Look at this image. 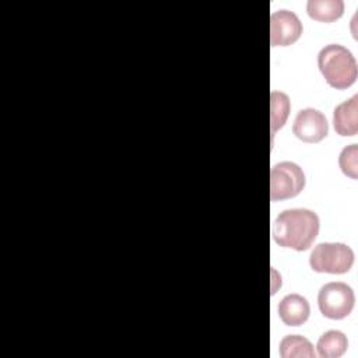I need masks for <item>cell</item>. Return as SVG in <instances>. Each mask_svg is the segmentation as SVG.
Here are the masks:
<instances>
[{
	"label": "cell",
	"instance_id": "obj_4",
	"mask_svg": "<svg viewBox=\"0 0 358 358\" xmlns=\"http://www.w3.org/2000/svg\"><path fill=\"white\" fill-rule=\"evenodd\" d=\"M355 302L352 288L341 281L324 284L317 294V306L324 317L340 320L347 317Z\"/></svg>",
	"mask_w": 358,
	"mask_h": 358
},
{
	"label": "cell",
	"instance_id": "obj_7",
	"mask_svg": "<svg viewBox=\"0 0 358 358\" xmlns=\"http://www.w3.org/2000/svg\"><path fill=\"white\" fill-rule=\"evenodd\" d=\"M292 133L305 143H319L329 133L326 116L313 108L301 109L294 119Z\"/></svg>",
	"mask_w": 358,
	"mask_h": 358
},
{
	"label": "cell",
	"instance_id": "obj_2",
	"mask_svg": "<svg viewBox=\"0 0 358 358\" xmlns=\"http://www.w3.org/2000/svg\"><path fill=\"white\" fill-rule=\"evenodd\" d=\"M317 67L326 83L336 90L351 87L358 74L357 60L351 50L338 43H330L317 53Z\"/></svg>",
	"mask_w": 358,
	"mask_h": 358
},
{
	"label": "cell",
	"instance_id": "obj_6",
	"mask_svg": "<svg viewBox=\"0 0 358 358\" xmlns=\"http://www.w3.org/2000/svg\"><path fill=\"white\" fill-rule=\"evenodd\" d=\"M302 22L294 11L281 8L270 17V43L271 46H289L302 34Z\"/></svg>",
	"mask_w": 358,
	"mask_h": 358
},
{
	"label": "cell",
	"instance_id": "obj_12",
	"mask_svg": "<svg viewBox=\"0 0 358 358\" xmlns=\"http://www.w3.org/2000/svg\"><path fill=\"white\" fill-rule=\"evenodd\" d=\"M278 351L282 358H315L316 357L312 343L299 334L285 336L280 341Z\"/></svg>",
	"mask_w": 358,
	"mask_h": 358
},
{
	"label": "cell",
	"instance_id": "obj_13",
	"mask_svg": "<svg viewBox=\"0 0 358 358\" xmlns=\"http://www.w3.org/2000/svg\"><path fill=\"white\" fill-rule=\"evenodd\" d=\"M289 98L285 92L271 91L270 94V126L271 134L284 126L289 115Z\"/></svg>",
	"mask_w": 358,
	"mask_h": 358
},
{
	"label": "cell",
	"instance_id": "obj_10",
	"mask_svg": "<svg viewBox=\"0 0 358 358\" xmlns=\"http://www.w3.org/2000/svg\"><path fill=\"white\" fill-rule=\"evenodd\" d=\"M306 13L310 18L320 22H333L344 13L343 0H309L306 3Z\"/></svg>",
	"mask_w": 358,
	"mask_h": 358
},
{
	"label": "cell",
	"instance_id": "obj_14",
	"mask_svg": "<svg viewBox=\"0 0 358 358\" xmlns=\"http://www.w3.org/2000/svg\"><path fill=\"white\" fill-rule=\"evenodd\" d=\"M338 165L344 175L351 179L358 178V145L350 144L344 147L338 155Z\"/></svg>",
	"mask_w": 358,
	"mask_h": 358
},
{
	"label": "cell",
	"instance_id": "obj_1",
	"mask_svg": "<svg viewBox=\"0 0 358 358\" xmlns=\"http://www.w3.org/2000/svg\"><path fill=\"white\" fill-rule=\"evenodd\" d=\"M320 221L309 208H288L273 221L271 235L277 245L302 252L310 248L319 234Z\"/></svg>",
	"mask_w": 358,
	"mask_h": 358
},
{
	"label": "cell",
	"instance_id": "obj_5",
	"mask_svg": "<svg viewBox=\"0 0 358 358\" xmlns=\"http://www.w3.org/2000/svg\"><path fill=\"white\" fill-rule=\"evenodd\" d=\"M305 173L299 165L282 161L270 171V199L273 201L295 197L305 187Z\"/></svg>",
	"mask_w": 358,
	"mask_h": 358
},
{
	"label": "cell",
	"instance_id": "obj_9",
	"mask_svg": "<svg viewBox=\"0 0 358 358\" xmlns=\"http://www.w3.org/2000/svg\"><path fill=\"white\" fill-rule=\"evenodd\" d=\"M310 313L309 302L299 294H288L278 303V316L287 326L303 324Z\"/></svg>",
	"mask_w": 358,
	"mask_h": 358
},
{
	"label": "cell",
	"instance_id": "obj_8",
	"mask_svg": "<svg viewBox=\"0 0 358 358\" xmlns=\"http://www.w3.org/2000/svg\"><path fill=\"white\" fill-rule=\"evenodd\" d=\"M333 126L337 134L343 137L358 133V95L338 103L333 110Z\"/></svg>",
	"mask_w": 358,
	"mask_h": 358
},
{
	"label": "cell",
	"instance_id": "obj_3",
	"mask_svg": "<svg viewBox=\"0 0 358 358\" xmlns=\"http://www.w3.org/2000/svg\"><path fill=\"white\" fill-rule=\"evenodd\" d=\"M352 264L354 252L341 242L317 243L309 256V266L316 273L344 274L350 271Z\"/></svg>",
	"mask_w": 358,
	"mask_h": 358
},
{
	"label": "cell",
	"instance_id": "obj_11",
	"mask_svg": "<svg viewBox=\"0 0 358 358\" xmlns=\"http://www.w3.org/2000/svg\"><path fill=\"white\" fill-rule=\"evenodd\" d=\"M316 348L322 358H338L347 351L348 340L340 330H327L319 337Z\"/></svg>",
	"mask_w": 358,
	"mask_h": 358
}]
</instances>
